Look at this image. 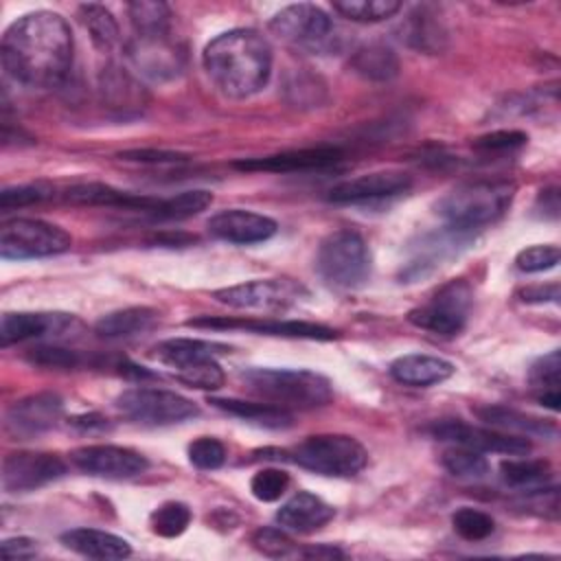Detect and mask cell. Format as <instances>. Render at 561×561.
Masks as SVG:
<instances>
[{"mask_svg":"<svg viewBox=\"0 0 561 561\" xmlns=\"http://www.w3.org/2000/svg\"><path fill=\"white\" fill-rule=\"evenodd\" d=\"M270 28L283 42L311 53H322L331 48L335 37L333 35L335 26L327 15V11H322L318 4H311V2L283 7L270 20Z\"/></svg>","mask_w":561,"mask_h":561,"instance_id":"9","label":"cell"},{"mask_svg":"<svg viewBox=\"0 0 561 561\" xmlns=\"http://www.w3.org/2000/svg\"><path fill=\"white\" fill-rule=\"evenodd\" d=\"M559 373H561L559 351H550L548 355L539 357L530 366V383L533 388H537V399L541 405L550 410H559V403H561Z\"/></svg>","mask_w":561,"mask_h":561,"instance_id":"31","label":"cell"},{"mask_svg":"<svg viewBox=\"0 0 561 561\" xmlns=\"http://www.w3.org/2000/svg\"><path fill=\"white\" fill-rule=\"evenodd\" d=\"M129 20L134 24L136 35H164L169 33L171 11L164 2H131L127 7Z\"/></svg>","mask_w":561,"mask_h":561,"instance_id":"35","label":"cell"},{"mask_svg":"<svg viewBox=\"0 0 561 561\" xmlns=\"http://www.w3.org/2000/svg\"><path fill=\"white\" fill-rule=\"evenodd\" d=\"M454 364L436 357V355H425V353H408L397 357L390 364V375L394 381L403 386H414V388H425L440 383L454 375Z\"/></svg>","mask_w":561,"mask_h":561,"instance_id":"24","label":"cell"},{"mask_svg":"<svg viewBox=\"0 0 561 561\" xmlns=\"http://www.w3.org/2000/svg\"><path fill=\"white\" fill-rule=\"evenodd\" d=\"M134 66L151 79H171L180 70V53L164 35H136L127 48Z\"/></svg>","mask_w":561,"mask_h":561,"instance_id":"21","label":"cell"},{"mask_svg":"<svg viewBox=\"0 0 561 561\" xmlns=\"http://www.w3.org/2000/svg\"><path fill=\"white\" fill-rule=\"evenodd\" d=\"M202 64L221 94L248 99L270 81L272 46L254 28H232L206 44Z\"/></svg>","mask_w":561,"mask_h":561,"instance_id":"2","label":"cell"},{"mask_svg":"<svg viewBox=\"0 0 561 561\" xmlns=\"http://www.w3.org/2000/svg\"><path fill=\"white\" fill-rule=\"evenodd\" d=\"M213 202V193L206 188H191V191H182L169 199H162L158 210L153 213V217L158 219H186L193 217L197 213H202L204 208H208Z\"/></svg>","mask_w":561,"mask_h":561,"instance_id":"36","label":"cell"},{"mask_svg":"<svg viewBox=\"0 0 561 561\" xmlns=\"http://www.w3.org/2000/svg\"><path fill=\"white\" fill-rule=\"evenodd\" d=\"M289 486V476L280 469H261L250 480V491L261 502H276Z\"/></svg>","mask_w":561,"mask_h":561,"instance_id":"42","label":"cell"},{"mask_svg":"<svg viewBox=\"0 0 561 561\" xmlns=\"http://www.w3.org/2000/svg\"><path fill=\"white\" fill-rule=\"evenodd\" d=\"M528 136L524 131L517 129H500V131H491L486 136L476 138L473 147L482 149V151H508V149H517L522 145H526Z\"/></svg>","mask_w":561,"mask_h":561,"instance_id":"47","label":"cell"},{"mask_svg":"<svg viewBox=\"0 0 561 561\" xmlns=\"http://www.w3.org/2000/svg\"><path fill=\"white\" fill-rule=\"evenodd\" d=\"M123 160H131V162H151V164H173V162H182L186 160L184 153L178 151H162V149H134V151H123L121 153Z\"/></svg>","mask_w":561,"mask_h":561,"instance_id":"49","label":"cell"},{"mask_svg":"<svg viewBox=\"0 0 561 561\" xmlns=\"http://www.w3.org/2000/svg\"><path fill=\"white\" fill-rule=\"evenodd\" d=\"M335 511L331 504H327L322 497L309 493V491H298L291 495L276 513V522L280 528L291 530V533H313L329 524L333 519Z\"/></svg>","mask_w":561,"mask_h":561,"instance_id":"22","label":"cell"},{"mask_svg":"<svg viewBox=\"0 0 561 561\" xmlns=\"http://www.w3.org/2000/svg\"><path fill=\"white\" fill-rule=\"evenodd\" d=\"M101 92H103V101H107L110 107L131 110L138 105L142 107V103H145L142 85H138L127 72H123L121 68H114V66L103 70Z\"/></svg>","mask_w":561,"mask_h":561,"instance_id":"29","label":"cell"},{"mask_svg":"<svg viewBox=\"0 0 561 561\" xmlns=\"http://www.w3.org/2000/svg\"><path fill=\"white\" fill-rule=\"evenodd\" d=\"M513 191V184L500 180L465 182L449 191L436 210L454 230H471L495 221L508 208Z\"/></svg>","mask_w":561,"mask_h":561,"instance_id":"4","label":"cell"},{"mask_svg":"<svg viewBox=\"0 0 561 561\" xmlns=\"http://www.w3.org/2000/svg\"><path fill=\"white\" fill-rule=\"evenodd\" d=\"M70 460L83 473L112 480L140 476L149 467L142 454L118 445H85L75 449L70 454Z\"/></svg>","mask_w":561,"mask_h":561,"instance_id":"14","label":"cell"},{"mask_svg":"<svg viewBox=\"0 0 561 561\" xmlns=\"http://www.w3.org/2000/svg\"><path fill=\"white\" fill-rule=\"evenodd\" d=\"M79 18L88 28L92 42L101 50H110L118 42V24L114 15L101 4H81Z\"/></svg>","mask_w":561,"mask_h":561,"instance_id":"33","label":"cell"},{"mask_svg":"<svg viewBox=\"0 0 561 561\" xmlns=\"http://www.w3.org/2000/svg\"><path fill=\"white\" fill-rule=\"evenodd\" d=\"M188 327L204 329H245L265 335H283V337H305V340H333L337 333L324 324H313L305 320H252V318H193L186 322Z\"/></svg>","mask_w":561,"mask_h":561,"instance_id":"17","label":"cell"},{"mask_svg":"<svg viewBox=\"0 0 561 561\" xmlns=\"http://www.w3.org/2000/svg\"><path fill=\"white\" fill-rule=\"evenodd\" d=\"M559 259H561V252H559L557 245H550V243L548 245H528L522 252H517L515 265L522 272L537 274V272H546V270L557 267Z\"/></svg>","mask_w":561,"mask_h":561,"instance_id":"43","label":"cell"},{"mask_svg":"<svg viewBox=\"0 0 561 561\" xmlns=\"http://www.w3.org/2000/svg\"><path fill=\"white\" fill-rule=\"evenodd\" d=\"M66 462L55 454L13 451L2 460V489L9 493L35 491L66 476Z\"/></svg>","mask_w":561,"mask_h":561,"instance_id":"12","label":"cell"},{"mask_svg":"<svg viewBox=\"0 0 561 561\" xmlns=\"http://www.w3.org/2000/svg\"><path fill=\"white\" fill-rule=\"evenodd\" d=\"M46 197V191L35 184H22V186H9L0 193V208L9 210L15 206H28L33 202H39Z\"/></svg>","mask_w":561,"mask_h":561,"instance_id":"48","label":"cell"},{"mask_svg":"<svg viewBox=\"0 0 561 561\" xmlns=\"http://www.w3.org/2000/svg\"><path fill=\"white\" fill-rule=\"evenodd\" d=\"M333 9L353 22H381L392 18L401 2L397 0H344L333 2Z\"/></svg>","mask_w":561,"mask_h":561,"instance_id":"37","label":"cell"},{"mask_svg":"<svg viewBox=\"0 0 561 561\" xmlns=\"http://www.w3.org/2000/svg\"><path fill=\"white\" fill-rule=\"evenodd\" d=\"M158 320V313L149 307H127L121 311H112L103 316L96 324L94 331L99 337L105 340H118V337H131L136 333H142L151 329Z\"/></svg>","mask_w":561,"mask_h":561,"instance_id":"28","label":"cell"},{"mask_svg":"<svg viewBox=\"0 0 561 561\" xmlns=\"http://www.w3.org/2000/svg\"><path fill=\"white\" fill-rule=\"evenodd\" d=\"M519 296H522L524 302H557V298H559V285L552 283V285H548V287H543V285H539V287H528V289H524Z\"/></svg>","mask_w":561,"mask_h":561,"instance_id":"51","label":"cell"},{"mask_svg":"<svg viewBox=\"0 0 561 561\" xmlns=\"http://www.w3.org/2000/svg\"><path fill=\"white\" fill-rule=\"evenodd\" d=\"M351 66L355 68V72H359L366 79L373 81H388L399 72V59L392 53V48L383 46V44H368L362 46L353 59Z\"/></svg>","mask_w":561,"mask_h":561,"instance_id":"30","label":"cell"},{"mask_svg":"<svg viewBox=\"0 0 561 561\" xmlns=\"http://www.w3.org/2000/svg\"><path fill=\"white\" fill-rule=\"evenodd\" d=\"M342 158V151L335 147H311V149H291L263 158H250L234 162V169L241 171H270V173H294L311 171L335 164Z\"/></svg>","mask_w":561,"mask_h":561,"instance_id":"20","label":"cell"},{"mask_svg":"<svg viewBox=\"0 0 561 561\" xmlns=\"http://www.w3.org/2000/svg\"><path fill=\"white\" fill-rule=\"evenodd\" d=\"M66 199L81 206H112V208H127V210H142V213H156L162 199L134 195L127 191H118L110 184L101 182H88V184H75L66 191Z\"/></svg>","mask_w":561,"mask_h":561,"instance_id":"23","label":"cell"},{"mask_svg":"<svg viewBox=\"0 0 561 561\" xmlns=\"http://www.w3.org/2000/svg\"><path fill=\"white\" fill-rule=\"evenodd\" d=\"M26 359L37 366L48 368H72L79 364V357L75 351L59 348V346H35L26 353Z\"/></svg>","mask_w":561,"mask_h":561,"instance_id":"46","label":"cell"},{"mask_svg":"<svg viewBox=\"0 0 561 561\" xmlns=\"http://www.w3.org/2000/svg\"><path fill=\"white\" fill-rule=\"evenodd\" d=\"M252 543L259 552L274 557V559H283V557H291L296 554L294 541L287 537L285 528H272V526H263L252 535Z\"/></svg>","mask_w":561,"mask_h":561,"instance_id":"44","label":"cell"},{"mask_svg":"<svg viewBox=\"0 0 561 561\" xmlns=\"http://www.w3.org/2000/svg\"><path fill=\"white\" fill-rule=\"evenodd\" d=\"M451 526L467 541H482V539L491 537V533L495 530L493 517L489 513L471 508V506H460L451 515Z\"/></svg>","mask_w":561,"mask_h":561,"instance_id":"40","label":"cell"},{"mask_svg":"<svg viewBox=\"0 0 561 561\" xmlns=\"http://www.w3.org/2000/svg\"><path fill=\"white\" fill-rule=\"evenodd\" d=\"M502 480L508 486L517 489H535L550 478V465L546 460H528V458H511L500 465Z\"/></svg>","mask_w":561,"mask_h":561,"instance_id":"34","label":"cell"},{"mask_svg":"<svg viewBox=\"0 0 561 561\" xmlns=\"http://www.w3.org/2000/svg\"><path fill=\"white\" fill-rule=\"evenodd\" d=\"M471 287L462 278L445 283L425 305L412 309L408 320L436 335H456L465 329L471 311Z\"/></svg>","mask_w":561,"mask_h":561,"instance_id":"10","label":"cell"},{"mask_svg":"<svg viewBox=\"0 0 561 561\" xmlns=\"http://www.w3.org/2000/svg\"><path fill=\"white\" fill-rule=\"evenodd\" d=\"M61 543L83 557L90 559H127L131 554V546L127 539L99 530V528H72L61 535Z\"/></svg>","mask_w":561,"mask_h":561,"instance_id":"25","label":"cell"},{"mask_svg":"<svg viewBox=\"0 0 561 561\" xmlns=\"http://www.w3.org/2000/svg\"><path fill=\"white\" fill-rule=\"evenodd\" d=\"M116 408L125 419L140 425H149V427L184 423L199 414V408L191 399L173 390L147 388V386H138L121 392L116 397Z\"/></svg>","mask_w":561,"mask_h":561,"instance_id":"7","label":"cell"},{"mask_svg":"<svg viewBox=\"0 0 561 561\" xmlns=\"http://www.w3.org/2000/svg\"><path fill=\"white\" fill-rule=\"evenodd\" d=\"M72 237L48 221L15 217L0 226V256L7 261L42 259L70 250Z\"/></svg>","mask_w":561,"mask_h":561,"instance_id":"8","label":"cell"},{"mask_svg":"<svg viewBox=\"0 0 561 561\" xmlns=\"http://www.w3.org/2000/svg\"><path fill=\"white\" fill-rule=\"evenodd\" d=\"M291 456L302 469L331 478L355 476L368 460L364 445L346 434L309 436L294 447Z\"/></svg>","mask_w":561,"mask_h":561,"instance_id":"6","label":"cell"},{"mask_svg":"<svg viewBox=\"0 0 561 561\" xmlns=\"http://www.w3.org/2000/svg\"><path fill=\"white\" fill-rule=\"evenodd\" d=\"M175 370H178L180 381H184L186 386H193V388H202V390H217L224 386V379H226L224 370L215 357L191 362Z\"/></svg>","mask_w":561,"mask_h":561,"instance_id":"41","label":"cell"},{"mask_svg":"<svg viewBox=\"0 0 561 561\" xmlns=\"http://www.w3.org/2000/svg\"><path fill=\"white\" fill-rule=\"evenodd\" d=\"M316 270L335 289H357L370 276V250L355 230H335L318 248Z\"/></svg>","mask_w":561,"mask_h":561,"instance_id":"5","label":"cell"},{"mask_svg":"<svg viewBox=\"0 0 561 561\" xmlns=\"http://www.w3.org/2000/svg\"><path fill=\"white\" fill-rule=\"evenodd\" d=\"M443 467L451 476L467 478V480L482 478L489 471V462L482 456V451H476V449H469L462 445H456L443 454Z\"/></svg>","mask_w":561,"mask_h":561,"instance_id":"39","label":"cell"},{"mask_svg":"<svg viewBox=\"0 0 561 561\" xmlns=\"http://www.w3.org/2000/svg\"><path fill=\"white\" fill-rule=\"evenodd\" d=\"M412 180L405 171L386 169L357 175L353 180H344L329 191V202L335 204H366L377 199H388L405 193Z\"/></svg>","mask_w":561,"mask_h":561,"instance_id":"16","label":"cell"},{"mask_svg":"<svg viewBox=\"0 0 561 561\" xmlns=\"http://www.w3.org/2000/svg\"><path fill=\"white\" fill-rule=\"evenodd\" d=\"M432 436L438 440L456 443L482 454H506V456H526L530 451V440L515 434L495 432L489 427L469 425L462 421H438L432 425Z\"/></svg>","mask_w":561,"mask_h":561,"instance_id":"13","label":"cell"},{"mask_svg":"<svg viewBox=\"0 0 561 561\" xmlns=\"http://www.w3.org/2000/svg\"><path fill=\"white\" fill-rule=\"evenodd\" d=\"M188 460L197 469H219L226 460V447L210 436H202L188 445Z\"/></svg>","mask_w":561,"mask_h":561,"instance_id":"45","label":"cell"},{"mask_svg":"<svg viewBox=\"0 0 561 561\" xmlns=\"http://www.w3.org/2000/svg\"><path fill=\"white\" fill-rule=\"evenodd\" d=\"M64 412V401L55 392H37L15 401L4 416V427L11 436L28 440L57 425Z\"/></svg>","mask_w":561,"mask_h":561,"instance_id":"15","label":"cell"},{"mask_svg":"<svg viewBox=\"0 0 561 561\" xmlns=\"http://www.w3.org/2000/svg\"><path fill=\"white\" fill-rule=\"evenodd\" d=\"M213 296L232 309H261V311H278L298 302L305 296V289L291 280L280 278H259L239 283L232 287H224L213 291Z\"/></svg>","mask_w":561,"mask_h":561,"instance_id":"11","label":"cell"},{"mask_svg":"<svg viewBox=\"0 0 561 561\" xmlns=\"http://www.w3.org/2000/svg\"><path fill=\"white\" fill-rule=\"evenodd\" d=\"M476 414L493 425V427H500V430H515V432H522V434H554V427L543 423L541 419H535V416H528L524 412H517V410H511V408H504V405H486V408H478Z\"/></svg>","mask_w":561,"mask_h":561,"instance_id":"32","label":"cell"},{"mask_svg":"<svg viewBox=\"0 0 561 561\" xmlns=\"http://www.w3.org/2000/svg\"><path fill=\"white\" fill-rule=\"evenodd\" d=\"M191 524V508L184 502H164L149 515V526L156 535L173 539Z\"/></svg>","mask_w":561,"mask_h":561,"instance_id":"38","label":"cell"},{"mask_svg":"<svg viewBox=\"0 0 561 561\" xmlns=\"http://www.w3.org/2000/svg\"><path fill=\"white\" fill-rule=\"evenodd\" d=\"M0 552L4 559H28V557H35L37 546L28 537H9L2 541Z\"/></svg>","mask_w":561,"mask_h":561,"instance_id":"50","label":"cell"},{"mask_svg":"<svg viewBox=\"0 0 561 561\" xmlns=\"http://www.w3.org/2000/svg\"><path fill=\"white\" fill-rule=\"evenodd\" d=\"M208 232L221 241L234 245H250L259 241H267L276 234L278 226L272 217L245 210V208H228L219 210L208 219Z\"/></svg>","mask_w":561,"mask_h":561,"instance_id":"18","label":"cell"},{"mask_svg":"<svg viewBox=\"0 0 561 561\" xmlns=\"http://www.w3.org/2000/svg\"><path fill=\"white\" fill-rule=\"evenodd\" d=\"M248 390L278 408H320L333 399L331 381L307 368H250L241 373Z\"/></svg>","mask_w":561,"mask_h":561,"instance_id":"3","label":"cell"},{"mask_svg":"<svg viewBox=\"0 0 561 561\" xmlns=\"http://www.w3.org/2000/svg\"><path fill=\"white\" fill-rule=\"evenodd\" d=\"M72 31L53 11H33L18 18L2 35V68L28 88L61 83L72 66Z\"/></svg>","mask_w":561,"mask_h":561,"instance_id":"1","label":"cell"},{"mask_svg":"<svg viewBox=\"0 0 561 561\" xmlns=\"http://www.w3.org/2000/svg\"><path fill=\"white\" fill-rule=\"evenodd\" d=\"M77 322L70 313H44V311H15L4 313L0 322V342L9 346L13 342L35 340L44 335H61Z\"/></svg>","mask_w":561,"mask_h":561,"instance_id":"19","label":"cell"},{"mask_svg":"<svg viewBox=\"0 0 561 561\" xmlns=\"http://www.w3.org/2000/svg\"><path fill=\"white\" fill-rule=\"evenodd\" d=\"M156 357L173 368H180L184 364L191 362H199V359H208V357H217L224 355L226 351H230L226 344L221 342H210V340H197V337H171L164 340L160 344H156L153 348Z\"/></svg>","mask_w":561,"mask_h":561,"instance_id":"26","label":"cell"},{"mask_svg":"<svg viewBox=\"0 0 561 561\" xmlns=\"http://www.w3.org/2000/svg\"><path fill=\"white\" fill-rule=\"evenodd\" d=\"M215 408L239 416L252 425L265 427V430H285L291 425V414L285 408H278L274 403H252L241 399H213Z\"/></svg>","mask_w":561,"mask_h":561,"instance_id":"27","label":"cell"}]
</instances>
